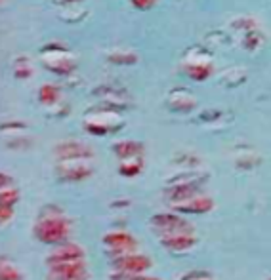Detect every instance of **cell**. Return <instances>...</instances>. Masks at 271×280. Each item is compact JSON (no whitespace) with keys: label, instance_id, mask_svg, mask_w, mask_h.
<instances>
[{"label":"cell","instance_id":"obj_1","mask_svg":"<svg viewBox=\"0 0 271 280\" xmlns=\"http://www.w3.org/2000/svg\"><path fill=\"white\" fill-rule=\"evenodd\" d=\"M71 233V221L67 213L63 212L58 204H46L40 208V212L36 215L33 235L38 242L56 246L63 240L69 238Z\"/></svg>","mask_w":271,"mask_h":280},{"label":"cell","instance_id":"obj_2","mask_svg":"<svg viewBox=\"0 0 271 280\" xmlns=\"http://www.w3.org/2000/svg\"><path fill=\"white\" fill-rule=\"evenodd\" d=\"M121 110H123V103L111 101H103V105H99V107H92L86 113V119H84L86 132L92 134V136L115 134L124 124L123 117H121Z\"/></svg>","mask_w":271,"mask_h":280},{"label":"cell","instance_id":"obj_3","mask_svg":"<svg viewBox=\"0 0 271 280\" xmlns=\"http://www.w3.org/2000/svg\"><path fill=\"white\" fill-rule=\"evenodd\" d=\"M206 183V176L197 174V172H189V174H182L176 178L168 179L167 187H165V200L170 206L174 204H182L189 200L193 196L202 195V187Z\"/></svg>","mask_w":271,"mask_h":280},{"label":"cell","instance_id":"obj_4","mask_svg":"<svg viewBox=\"0 0 271 280\" xmlns=\"http://www.w3.org/2000/svg\"><path fill=\"white\" fill-rule=\"evenodd\" d=\"M40 61L48 71H52L53 75H60V77H69L77 69L71 50L62 42L44 44L40 48Z\"/></svg>","mask_w":271,"mask_h":280},{"label":"cell","instance_id":"obj_5","mask_svg":"<svg viewBox=\"0 0 271 280\" xmlns=\"http://www.w3.org/2000/svg\"><path fill=\"white\" fill-rule=\"evenodd\" d=\"M182 69L195 82H202V80L210 78L214 73L210 51L202 50L199 46H193L191 50H187V53H185L184 61H182Z\"/></svg>","mask_w":271,"mask_h":280},{"label":"cell","instance_id":"obj_6","mask_svg":"<svg viewBox=\"0 0 271 280\" xmlns=\"http://www.w3.org/2000/svg\"><path fill=\"white\" fill-rule=\"evenodd\" d=\"M149 229L157 238L176 235V233H195L193 225L185 219V215L178 212H165L155 213L149 217Z\"/></svg>","mask_w":271,"mask_h":280},{"label":"cell","instance_id":"obj_7","mask_svg":"<svg viewBox=\"0 0 271 280\" xmlns=\"http://www.w3.org/2000/svg\"><path fill=\"white\" fill-rule=\"evenodd\" d=\"M101 244H103L105 255H107L109 259L132 254V252H138V248H140L138 240L132 237L130 233H124V231L105 233L103 238H101Z\"/></svg>","mask_w":271,"mask_h":280},{"label":"cell","instance_id":"obj_8","mask_svg":"<svg viewBox=\"0 0 271 280\" xmlns=\"http://www.w3.org/2000/svg\"><path fill=\"white\" fill-rule=\"evenodd\" d=\"M111 265V271H123V272H134V274H143L145 271L151 269V257H147L145 254L140 252H132V254L121 255V257H115L109 259Z\"/></svg>","mask_w":271,"mask_h":280},{"label":"cell","instance_id":"obj_9","mask_svg":"<svg viewBox=\"0 0 271 280\" xmlns=\"http://www.w3.org/2000/svg\"><path fill=\"white\" fill-rule=\"evenodd\" d=\"M56 174L62 181L77 183V181L90 178L94 174V168L90 160H65L56 164Z\"/></svg>","mask_w":271,"mask_h":280},{"label":"cell","instance_id":"obj_10","mask_svg":"<svg viewBox=\"0 0 271 280\" xmlns=\"http://www.w3.org/2000/svg\"><path fill=\"white\" fill-rule=\"evenodd\" d=\"M53 156L58 162L65 160H92L94 151L92 147L80 141H62L53 147Z\"/></svg>","mask_w":271,"mask_h":280},{"label":"cell","instance_id":"obj_11","mask_svg":"<svg viewBox=\"0 0 271 280\" xmlns=\"http://www.w3.org/2000/svg\"><path fill=\"white\" fill-rule=\"evenodd\" d=\"M88 269L84 259L69 263L48 265V280H88Z\"/></svg>","mask_w":271,"mask_h":280},{"label":"cell","instance_id":"obj_12","mask_svg":"<svg viewBox=\"0 0 271 280\" xmlns=\"http://www.w3.org/2000/svg\"><path fill=\"white\" fill-rule=\"evenodd\" d=\"M80 259H84V248L79 246L77 242L63 240L52 248V252L46 257V265L69 263V261H80Z\"/></svg>","mask_w":271,"mask_h":280},{"label":"cell","instance_id":"obj_13","mask_svg":"<svg viewBox=\"0 0 271 280\" xmlns=\"http://www.w3.org/2000/svg\"><path fill=\"white\" fill-rule=\"evenodd\" d=\"M160 246L172 255H182L185 252H191L197 246V237L195 233H176V235H168V237L158 238Z\"/></svg>","mask_w":271,"mask_h":280},{"label":"cell","instance_id":"obj_14","mask_svg":"<svg viewBox=\"0 0 271 280\" xmlns=\"http://www.w3.org/2000/svg\"><path fill=\"white\" fill-rule=\"evenodd\" d=\"M214 208V200L210 198L208 195H199V196H193L189 200H185L182 204H174L172 210L182 215H202V213H208L212 212Z\"/></svg>","mask_w":271,"mask_h":280},{"label":"cell","instance_id":"obj_15","mask_svg":"<svg viewBox=\"0 0 271 280\" xmlns=\"http://www.w3.org/2000/svg\"><path fill=\"white\" fill-rule=\"evenodd\" d=\"M167 105L170 107V110L176 113H191L197 107V99L193 97V93L185 88H174L168 92Z\"/></svg>","mask_w":271,"mask_h":280},{"label":"cell","instance_id":"obj_16","mask_svg":"<svg viewBox=\"0 0 271 280\" xmlns=\"http://www.w3.org/2000/svg\"><path fill=\"white\" fill-rule=\"evenodd\" d=\"M113 153L119 160H130V158H140L145 154V147L140 141H132V139H126V141H117L113 145Z\"/></svg>","mask_w":271,"mask_h":280},{"label":"cell","instance_id":"obj_17","mask_svg":"<svg viewBox=\"0 0 271 280\" xmlns=\"http://www.w3.org/2000/svg\"><path fill=\"white\" fill-rule=\"evenodd\" d=\"M38 101H40V105L48 107V109L60 105V101H62V88L56 84L40 86V90H38Z\"/></svg>","mask_w":271,"mask_h":280},{"label":"cell","instance_id":"obj_18","mask_svg":"<svg viewBox=\"0 0 271 280\" xmlns=\"http://www.w3.org/2000/svg\"><path fill=\"white\" fill-rule=\"evenodd\" d=\"M107 61H109V63H115V65H136V63H138V53H134V51H130V50H121V48H117V50H113L107 55Z\"/></svg>","mask_w":271,"mask_h":280},{"label":"cell","instance_id":"obj_19","mask_svg":"<svg viewBox=\"0 0 271 280\" xmlns=\"http://www.w3.org/2000/svg\"><path fill=\"white\" fill-rule=\"evenodd\" d=\"M141 170H143V156L130 158V160H121V166H119V174L123 178H136Z\"/></svg>","mask_w":271,"mask_h":280},{"label":"cell","instance_id":"obj_20","mask_svg":"<svg viewBox=\"0 0 271 280\" xmlns=\"http://www.w3.org/2000/svg\"><path fill=\"white\" fill-rule=\"evenodd\" d=\"M14 77L21 78V80H27V78L33 77V65H31V60L27 55H21V58H16L14 60Z\"/></svg>","mask_w":271,"mask_h":280},{"label":"cell","instance_id":"obj_21","mask_svg":"<svg viewBox=\"0 0 271 280\" xmlns=\"http://www.w3.org/2000/svg\"><path fill=\"white\" fill-rule=\"evenodd\" d=\"M262 42H263V36H262V33L258 31V27L243 33V38H241V44H243L245 50H256Z\"/></svg>","mask_w":271,"mask_h":280},{"label":"cell","instance_id":"obj_22","mask_svg":"<svg viewBox=\"0 0 271 280\" xmlns=\"http://www.w3.org/2000/svg\"><path fill=\"white\" fill-rule=\"evenodd\" d=\"M0 280H23V274L18 267H14L8 261H2L0 265Z\"/></svg>","mask_w":271,"mask_h":280},{"label":"cell","instance_id":"obj_23","mask_svg":"<svg viewBox=\"0 0 271 280\" xmlns=\"http://www.w3.org/2000/svg\"><path fill=\"white\" fill-rule=\"evenodd\" d=\"M180 280H212V276H210L206 271H201V269H195V271H189L185 272L184 276Z\"/></svg>","mask_w":271,"mask_h":280},{"label":"cell","instance_id":"obj_24","mask_svg":"<svg viewBox=\"0 0 271 280\" xmlns=\"http://www.w3.org/2000/svg\"><path fill=\"white\" fill-rule=\"evenodd\" d=\"M132 6L136 10H141V12H147V10H151L155 4H157L158 0H128Z\"/></svg>","mask_w":271,"mask_h":280},{"label":"cell","instance_id":"obj_25","mask_svg":"<svg viewBox=\"0 0 271 280\" xmlns=\"http://www.w3.org/2000/svg\"><path fill=\"white\" fill-rule=\"evenodd\" d=\"M84 0H56L58 6H75V4H82Z\"/></svg>","mask_w":271,"mask_h":280},{"label":"cell","instance_id":"obj_26","mask_svg":"<svg viewBox=\"0 0 271 280\" xmlns=\"http://www.w3.org/2000/svg\"><path fill=\"white\" fill-rule=\"evenodd\" d=\"M136 280H160V278H153V276H143V274H141V276H138Z\"/></svg>","mask_w":271,"mask_h":280},{"label":"cell","instance_id":"obj_27","mask_svg":"<svg viewBox=\"0 0 271 280\" xmlns=\"http://www.w3.org/2000/svg\"><path fill=\"white\" fill-rule=\"evenodd\" d=\"M267 280H271V278H267Z\"/></svg>","mask_w":271,"mask_h":280}]
</instances>
